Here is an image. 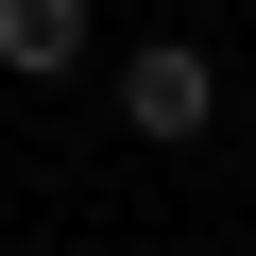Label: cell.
I'll return each mask as SVG.
<instances>
[{
  "label": "cell",
  "mask_w": 256,
  "mask_h": 256,
  "mask_svg": "<svg viewBox=\"0 0 256 256\" xmlns=\"http://www.w3.org/2000/svg\"><path fill=\"white\" fill-rule=\"evenodd\" d=\"M120 120H137V137H205V120H222V68L205 52H137V68H120Z\"/></svg>",
  "instance_id": "1"
},
{
  "label": "cell",
  "mask_w": 256,
  "mask_h": 256,
  "mask_svg": "<svg viewBox=\"0 0 256 256\" xmlns=\"http://www.w3.org/2000/svg\"><path fill=\"white\" fill-rule=\"evenodd\" d=\"M0 68H18V86L86 68V0H0Z\"/></svg>",
  "instance_id": "2"
}]
</instances>
